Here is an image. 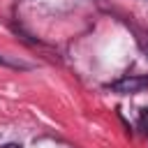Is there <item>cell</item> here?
Here are the masks:
<instances>
[{"mask_svg":"<svg viewBox=\"0 0 148 148\" xmlns=\"http://www.w3.org/2000/svg\"><path fill=\"white\" fill-rule=\"evenodd\" d=\"M146 88H148V76H123L111 83V90H116L120 95H134Z\"/></svg>","mask_w":148,"mask_h":148,"instance_id":"6da1fadb","label":"cell"},{"mask_svg":"<svg viewBox=\"0 0 148 148\" xmlns=\"http://www.w3.org/2000/svg\"><path fill=\"white\" fill-rule=\"evenodd\" d=\"M141 127H143V130L148 132V109H146V111L141 113Z\"/></svg>","mask_w":148,"mask_h":148,"instance_id":"7a4b0ae2","label":"cell"},{"mask_svg":"<svg viewBox=\"0 0 148 148\" xmlns=\"http://www.w3.org/2000/svg\"><path fill=\"white\" fill-rule=\"evenodd\" d=\"M2 148H21L18 143H7V146H2Z\"/></svg>","mask_w":148,"mask_h":148,"instance_id":"3957f363","label":"cell"}]
</instances>
